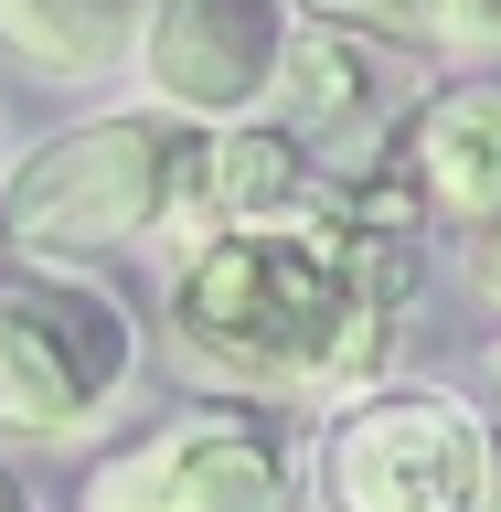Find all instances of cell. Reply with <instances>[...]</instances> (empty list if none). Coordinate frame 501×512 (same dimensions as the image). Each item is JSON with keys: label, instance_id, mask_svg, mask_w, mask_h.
Wrapping results in <instances>:
<instances>
[{"label": "cell", "instance_id": "obj_1", "mask_svg": "<svg viewBox=\"0 0 501 512\" xmlns=\"http://www.w3.org/2000/svg\"><path fill=\"white\" fill-rule=\"evenodd\" d=\"M416 278H427V246L363 235L310 182V203H288L267 224H235V235H203V246L171 256L160 342L224 406H267V416L342 406L352 384L384 374Z\"/></svg>", "mask_w": 501, "mask_h": 512}, {"label": "cell", "instance_id": "obj_2", "mask_svg": "<svg viewBox=\"0 0 501 512\" xmlns=\"http://www.w3.org/2000/svg\"><path fill=\"white\" fill-rule=\"evenodd\" d=\"M192 128L160 107H107L54 139H32L0 171V256L11 267H107L128 246L171 235V192H182Z\"/></svg>", "mask_w": 501, "mask_h": 512}, {"label": "cell", "instance_id": "obj_3", "mask_svg": "<svg viewBox=\"0 0 501 512\" xmlns=\"http://www.w3.org/2000/svg\"><path fill=\"white\" fill-rule=\"evenodd\" d=\"M491 406L459 384H352L342 406H320L310 448V502L320 512H480L491 491Z\"/></svg>", "mask_w": 501, "mask_h": 512}, {"label": "cell", "instance_id": "obj_4", "mask_svg": "<svg viewBox=\"0 0 501 512\" xmlns=\"http://www.w3.org/2000/svg\"><path fill=\"white\" fill-rule=\"evenodd\" d=\"M139 374V320L96 267H0V438H86Z\"/></svg>", "mask_w": 501, "mask_h": 512}, {"label": "cell", "instance_id": "obj_5", "mask_svg": "<svg viewBox=\"0 0 501 512\" xmlns=\"http://www.w3.org/2000/svg\"><path fill=\"white\" fill-rule=\"evenodd\" d=\"M75 512H299V448L267 406H203L139 427L107 448L75 491Z\"/></svg>", "mask_w": 501, "mask_h": 512}, {"label": "cell", "instance_id": "obj_6", "mask_svg": "<svg viewBox=\"0 0 501 512\" xmlns=\"http://www.w3.org/2000/svg\"><path fill=\"white\" fill-rule=\"evenodd\" d=\"M288 22H299L288 0H139V32H128L139 107H160L182 128L256 118L278 86Z\"/></svg>", "mask_w": 501, "mask_h": 512}, {"label": "cell", "instance_id": "obj_7", "mask_svg": "<svg viewBox=\"0 0 501 512\" xmlns=\"http://www.w3.org/2000/svg\"><path fill=\"white\" fill-rule=\"evenodd\" d=\"M406 54L395 43H363L342 22H288V54H278V86L256 118L288 128L299 160H310L320 182H342V171H374L395 150V128H406Z\"/></svg>", "mask_w": 501, "mask_h": 512}, {"label": "cell", "instance_id": "obj_8", "mask_svg": "<svg viewBox=\"0 0 501 512\" xmlns=\"http://www.w3.org/2000/svg\"><path fill=\"white\" fill-rule=\"evenodd\" d=\"M395 171L416 182L438 235H470L501 214V75H459V86H427L395 128Z\"/></svg>", "mask_w": 501, "mask_h": 512}, {"label": "cell", "instance_id": "obj_9", "mask_svg": "<svg viewBox=\"0 0 501 512\" xmlns=\"http://www.w3.org/2000/svg\"><path fill=\"white\" fill-rule=\"evenodd\" d=\"M310 160H299V139L267 118H224V128H192L182 150V192H171V235L160 246L182 256L203 246V235H235V224H267L288 214V203H310Z\"/></svg>", "mask_w": 501, "mask_h": 512}, {"label": "cell", "instance_id": "obj_10", "mask_svg": "<svg viewBox=\"0 0 501 512\" xmlns=\"http://www.w3.org/2000/svg\"><path fill=\"white\" fill-rule=\"evenodd\" d=\"M128 32H139V0H0V43L54 75V86H96L128 64Z\"/></svg>", "mask_w": 501, "mask_h": 512}, {"label": "cell", "instance_id": "obj_11", "mask_svg": "<svg viewBox=\"0 0 501 512\" xmlns=\"http://www.w3.org/2000/svg\"><path fill=\"white\" fill-rule=\"evenodd\" d=\"M299 22H342L363 43H395V54H438V0H288Z\"/></svg>", "mask_w": 501, "mask_h": 512}, {"label": "cell", "instance_id": "obj_12", "mask_svg": "<svg viewBox=\"0 0 501 512\" xmlns=\"http://www.w3.org/2000/svg\"><path fill=\"white\" fill-rule=\"evenodd\" d=\"M438 54H501V0H438Z\"/></svg>", "mask_w": 501, "mask_h": 512}, {"label": "cell", "instance_id": "obj_13", "mask_svg": "<svg viewBox=\"0 0 501 512\" xmlns=\"http://www.w3.org/2000/svg\"><path fill=\"white\" fill-rule=\"evenodd\" d=\"M459 246H470V288H480V310L501 320V214H491V224H470Z\"/></svg>", "mask_w": 501, "mask_h": 512}, {"label": "cell", "instance_id": "obj_14", "mask_svg": "<svg viewBox=\"0 0 501 512\" xmlns=\"http://www.w3.org/2000/svg\"><path fill=\"white\" fill-rule=\"evenodd\" d=\"M0 512H32V491H22V470L0 459Z\"/></svg>", "mask_w": 501, "mask_h": 512}, {"label": "cell", "instance_id": "obj_15", "mask_svg": "<svg viewBox=\"0 0 501 512\" xmlns=\"http://www.w3.org/2000/svg\"><path fill=\"white\" fill-rule=\"evenodd\" d=\"M480 512H501V448H491V491H480Z\"/></svg>", "mask_w": 501, "mask_h": 512}, {"label": "cell", "instance_id": "obj_16", "mask_svg": "<svg viewBox=\"0 0 501 512\" xmlns=\"http://www.w3.org/2000/svg\"><path fill=\"white\" fill-rule=\"evenodd\" d=\"M491 406H501V342H491ZM491 427H501V416H491Z\"/></svg>", "mask_w": 501, "mask_h": 512}, {"label": "cell", "instance_id": "obj_17", "mask_svg": "<svg viewBox=\"0 0 501 512\" xmlns=\"http://www.w3.org/2000/svg\"><path fill=\"white\" fill-rule=\"evenodd\" d=\"M0 267H11V256H0Z\"/></svg>", "mask_w": 501, "mask_h": 512}]
</instances>
